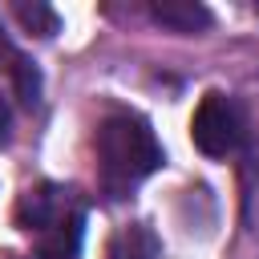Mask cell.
<instances>
[{
    "label": "cell",
    "mask_w": 259,
    "mask_h": 259,
    "mask_svg": "<svg viewBox=\"0 0 259 259\" xmlns=\"http://www.w3.org/2000/svg\"><path fill=\"white\" fill-rule=\"evenodd\" d=\"M158 166H162V146L138 113H109L97 125V170L105 194L125 198Z\"/></svg>",
    "instance_id": "cell-2"
},
{
    "label": "cell",
    "mask_w": 259,
    "mask_h": 259,
    "mask_svg": "<svg viewBox=\"0 0 259 259\" xmlns=\"http://www.w3.org/2000/svg\"><path fill=\"white\" fill-rule=\"evenodd\" d=\"M8 130H12V117H8V105H4V97H0V146L8 142Z\"/></svg>",
    "instance_id": "cell-8"
},
{
    "label": "cell",
    "mask_w": 259,
    "mask_h": 259,
    "mask_svg": "<svg viewBox=\"0 0 259 259\" xmlns=\"http://www.w3.org/2000/svg\"><path fill=\"white\" fill-rule=\"evenodd\" d=\"M8 57H12V77H16L20 101H24V105H36V101H40V73L28 65V57H20V53H8Z\"/></svg>",
    "instance_id": "cell-7"
},
{
    "label": "cell",
    "mask_w": 259,
    "mask_h": 259,
    "mask_svg": "<svg viewBox=\"0 0 259 259\" xmlns=\"http://www.w3.org/2000/svg\"><path fill=\"white\" fill-rule=\"evenodd\" d=\"M12 12H16V20H20L28 32H36V36H53V32H57V12H53L49 4H40V0H32V4L20 0Z\"/></svg>",
    "instance_id": "cell-6"
},
{
    "label": "cell",
    "mask_w": 259,
    "mask_h": 259,
    "mask_svg": "<svg viewBox=\"0 0 259 259\" xmlns=\"http://www.w3.org/2000/svg\"><path fill=\"white\" fill-rule=\"evenodd\" d=\"M150 16L170 32H202V28H210V8H202L194 0H154Z\"/></svg>",
    "instance_id": "cell-4"
},
{
    "label": "cell",
    "mask_w": 259,
    "mask_h": 259,
    "mask_svg": "<svg viewBox=\"0 0 259 259\" xmlns=\"http://www.w3.org/2000/svg\"><path fill=\"white\" fill-rule=\"evenodd\" d=\"M158 255H162V243L146 223L121 227L113 239V259H158Z\"/></svg>",
    "instance_id": "cell-5"
},
{
    "label": "cell",
    "mask_w": 259,
    "mask_h": 259,
    "mask_svg": "<svg viewBox=\"0 0 259 259\" xmlns=\"http://www.w3.org/2000/svg\"><path fill=\"white\" fill-rule=\"evenodd\" d=\"M16 227L40 259H77L85 239V202L73 186L36 182L16 198Z\"/></svg>",
    "instance_id": "cell-1"
},
{
    "label": "cell",
    "mask_w": 259,
    "mask_h": 259,
    "mask_svg": "<svg viewBox=\"0 0 259 259\" xmlns=\"http://www.w3.org/2000/svg\"><path fill=\"white\" fill-rule=\"evenodd\" d=\"M190 138L194 146L206 154V158H227L239 150L243 142V117H239V105L227 97V93H206L194 109V121H190Z\"/></svg>",
    "instance_id": "cell-3"
}]
</instances>
